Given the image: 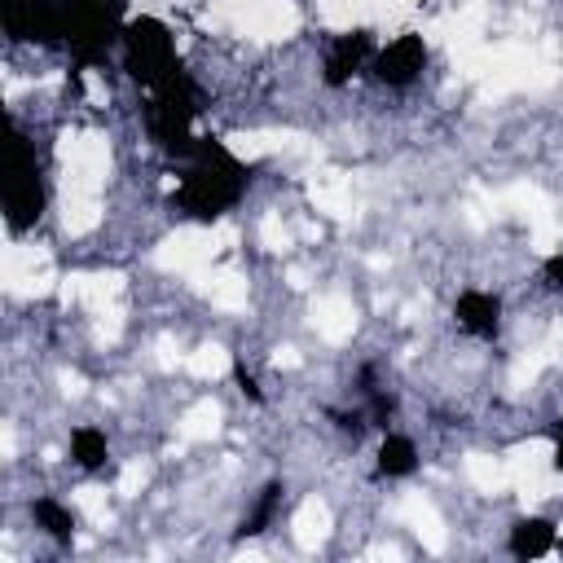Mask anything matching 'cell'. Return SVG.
Here are the masks:
<instances>
[{"instance_id":"cell-1","label":"cell","mask_w":563,"mask_h":563,"mask_svg":"<svg viewBox=\"0 0 563 563\" xmlns=\"http://www.w3.org/2000/svg\"><path fill=\"white\" fill-rule=\"evenodd\" d=\"M180 158H185V176H180L176 202H180V211L189 220L211 224L229 207H238V198L246 194L251 172H246V163L229 145L211 141V136H194Z\"/></svg>"},{"instance_id":"cell-2","label":"cell","mask_w":563,"mask_h":563,"mask_svg":"<svg viewBox=\"0 0 563 563\" xmlns=\"http://www.w3.org/2000/svg\"><path fill=\"white\" fill-rule=\"evenodd\" d=\"M123 4L128 0H62V44L75 53L79 66L101 62L106 48L119 44Z\"/></svg>"},{"instance_id":"cell-3","label":"cell","mask_w":563,"mask_h":563,"mask_svg":"<svg viewBox=\"0 0 563 563\" xmlns=\"http://www.w3.org/2000/svg\"><path fill=\"white\" fill-rule=\"evenodd\" d=\"M194 119H198V88H194V79L176 66L163 84H154L150 88V110H145V128H150V136L167 150V154H185L189 150V141H194Z\"/></svg>"},{"instance_id":"cell-4","label":"cell","mask_w":563,"mask_h":563,"mask_svg":"<svg viewBox=\"0 0 563 563\" xmlns=\"http://www.w3.org/2000/svg\"><path fill=\"white\" fill-rule=\"evenodd\" d=\"M119 48H123V66L136 84L154 88L163 84L180 62H176V44L167 35V26L158 18H132L123 22V35H119Z\"/></svg>"},{"instance_id":"cell-5","label":"cell","mask_w":563,"mask_h":563,"mask_svg":"<svg viewBox=\"0 0 563 563\" xmlns=\"http://www.w3.org/2000/svg\"><path fill=\"white\" fill-rule=\"evenodd\" d=\"M44 202H48V194H44V180H40V172H35V163H31V150H26V141L18 136L13 141V176H9V185H4V211H9V229H31L40 216H44Z\"/></svg>"},{"instance_id":"cell-6","label":"cell","mask_w":563,"mask_h":563,"mask_svg":"<svg viewBox=\"0 0 563 563\" xmlns=\"http://www.w3.org/2000/svg\"><path fill=\"white\" fill-rule=\"evenodd\" d=\"M9 40L62 44V0H0Z\"/></svg>"},{"instance_id":"cell-7","label":"cell","mask_w":563,"mask_h":563,"mask_svg":"<svg viewBox=\"0 0 563 563\" xmlns=\"http://www.w3.org/2000/svg\"><path fill=\"white\" fill-rule=\"evenodd\" d=\"M369 70H374V79L378 84H387V88H409L422 70H427V44H422V35H396L391 44H383L378 53H374V62H369Z\"/></svg>"},{"instance_id":"cell-8","label":"cell","mask_w":563,"mask_h":563,"mask_svg":"<svg viewBox=\"0 0 563 563\" xmlns=\"http://www.w3.org/2000/svg\"><path fill=\"white\" fill-rule=\"evenodd\" d=\"M374 53H378V48H374V35H369L365 26L334 35V44H330V53H325V66H321L325 88H343V84H352V75L365 70V66L374 62Z\"/></svg>"},{"instance_id":"cell-9","label":"cell","mask_w":563,"mask_h":563,"mask_svg":"<svg viewBox=\"0 0 563 563\" xmlns=\"http://www.w3.org/2000/svg\"><path fill=\"white\" fill-rule=\"evenodd\" d=\"M453 321L475 339H493L501 325V299L488 290H462L453 299Z\"/></svg>"},{"instance_id":"cell-10","label":"cell","mask_w":563,"mask_h":563,"mask_svg":"<svg viewBox=\"0 0 563 563\" xmlns=\"http://www.w3.org/2000/svg\"><path fill=\"white\" fill-rule=\"evenodd\" d=\"M554 541H559L554 523L541 519V515H528V519H519V523L510 528V541H506V545H510L515 559H541V554L554 550Z\"/></svg>"},{"instance_id":"cell-11","label":"cell","mask_w":563,"mask_h":563,"mask_svg":"<svg viewBox=\"0 0 563 563\" xmlns=\"http://www.w3.org/2000/svg\"><path fill=\"white\" fill-rule=\"evenodd\" d=\"M413 471H418V449H413V440L387 431L383 444H378V475H387V479H405V475H413Z\"/></svg>"},{"instance_id":"cell-12","label":"cell","mask_w":563,"mask_h":563,"mask_svg":"<svg viewBox=\"0 0 563 563\" xmlns=\"http://www.w3.org/2000/svg\"><path fill=\"white\" fill-rule=\"evenodd\" d=\"M31 519H35L57 545H70V537H75V515H70V506H62L57 497H35V501H31Z\"/></svg>"},{"instance_id":"cell-13","label":"cell","mask_w":563,"mask_h":563,"mask_svg":"<svg viewBox=\"0 0 563 563\" xmlns=\"http://www.w3.org/2000/svg\"><path fill=\"white\" fill-rule=\"evenodd\" d=\"M70 457H75V466H84V471H101L106 457H110L106 431H97V427H75V431H70Z\"/></svg>"},{"instance_id":"cell-14","label":"cell","mask_w":563,"mask_h":563,"mask_svg":"<svg viewBox=\"0 0 563 563\" xmlns=\"http://www.w3.org/2000/svg\"><path fill=\"white\" fill-rule=\"evenodd\" d=\"M282 493H286V488H282L277 479H273V484H264L260 501L251 506V515L238 523V532H233V537H260V532L273 523V515H277V506H282Z\"/></svg>"},{"instance_id":"cell-15","label":"cell","mask_w":563,"mask_h":563,"mask_svg":"<svg viewBox=\"0 0 563 563\" xmlns=\"http://www.w3.org/2000/svg\"><path fill=\"white\" fill-rule=\"evenodd\" d=\"M233 383H238V391H242L246 400H255V405L264 400V391H260V383H255V374H251V369H246L242 361H233Z\"/></svg>"},{"instance_id":"cell-16","label":"cell","mask_w":563,"mask_h":563,"mask_svg":"<svg viewBox=\"0 0 563 563\" xmlns=\"http://www.w3.org/2000/svg\"><path fill=\"white\" fill-rule=\"evenodd\" d=\"M541 282H545L554 295H563V255H550V260L541 264Z\"/></svg>"},{"instance_id":"cell-17","label":"cell","mask_w":563,"mask_h":563,"mask_svg":"<svg viewBox=\"0 0 563 563\" xmlns=\"http://www.w3.org/2000/svg\"><path fill=\"white\" fill-rule=\"evenodd\" d=\"M550 440H554V457L550 462H554V471H563V418L550 427Z\"/></svg>"}]
</instances>
